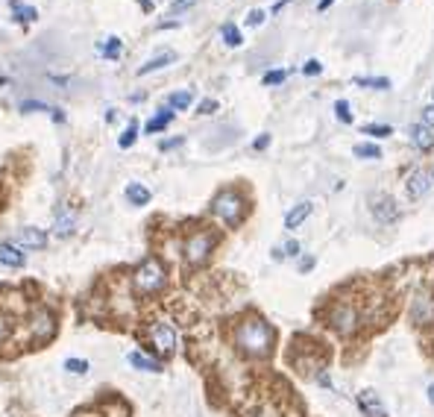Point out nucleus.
I'll list each match as a JSON object with an SVG mask.
<instances>
[{"label":"nucleus","mask_w":434,"mask_h":417,"mask_svg":"<svg viewBox=\"0 0 434 417\" xmlns=\"http://www.w3.org/2000/svg\"><path fill=\"white\" fill-rule=\"evenodd\" d=\"M12 6H15V21H27V24H33L35 18H39V15H35V9L33 6H21V0H12Z\"/></svg>","instance_id":"obj_23"},{"label":"nucleus","mask_w":434,"mask_h":417,"mask_svg":"<svg viewBox=\"0 0 434 417\" xmlns=\"http://www.w3.org/2000/svg\"><path fill=\"white\" fill-rule=\"evenodd\" d=\"M191 103H194V91L191 89H182V91L168 94V106L170 109H188Z\"/></svg>","instance_id":"obj_20"},{"label":"nucleus","mask_w":434,"mask_h":417,"mask_svg":"<svg viewBox=\"0 0 434 417\" xmlns=\"http://www.w3.org/2000/svg\"><path fill=\"white\" fill-rule=\"evenodd\" d=\"M147 335H150V344L162 353V355H173V353H177L179 335H177V326H173L170 321H156L150 329H147Z\"/></svg>","instance_id":"obj_7"},{"label":"nucleus","mask_w":434,"mask_h":417,"mask_svg":"<svg viewBox=\"0 0 434 417\" xmlns=\"http://www.w3.org/2000/svg\"><path fill=\"white\" fill-rule=\"evenodd\" d=\"M264 18H267L264 9H253L250 15H246V24H250V27H258V24H264Z\"/></svg>","instance_id":"obj_31"},{"label":"nucleus","mask_w":434,"mask_h":417,"mask_svg":"<svg viewBox=\"0 0 434 417\" xmlns=\"http://www.w3.org/2000/svg\"><path fill=\"white\" fill-rule=\"evenodd\" d=\"M244 197L235 188H223L215 194V200H212V215L220 218L226 227H238L241 224V218H244Z\"/></svg>","instance_id":"obj_3"},{"label":"nucleus","mask_w":434,"mask_h":417,"mask_svg":"<svg viewBox=\"0 0 434 417\" xmlns=\"http://www.w3.org/2000/svg\"><path fill=\"white\" fill-rule=\"evenodd\" d=\"M300 267H302V271H311V267H314V259L308 256V259H302V262H300Z\"/></svg>","instance_id":"obj_41"},{"label":"nucleus","mask_w":434,"mask_h":417,"mask_svg":"<svg viewBox=\"0 0 434 417\" xmlns=\"http://www.w3.org/2000/svg\"><path fill=\"white\" fill-rule=\"evenodd\" d=\"M284 77H288V71H267L264 85H279V82H284Z\"/></svg>","instance_id":"obj_30"},{"label":"nucleus","mask_w":434,"mask_h":417,"mask_svg":"<svg viewBox=\"0 0 434 417\" xmlns=\"http://www.w3.org/2000/svg\"><path fill=\"white\" fill-rule=\"evenodd\" d=\"M170 62H177V53H173V51L159 53V56H153L147 65H141V68H138V77H147V73H153V71H159V68H168Z\"/></svg>","instance_id":"obj_17"},{"label":"nucleus","mask_w":434,"mask_h":417,"mask_svg":"<svg viewBox=\"0 0 434 417\" xmlns=\"http://www.w3.org/2000/svg\"><path fill=\"white\" fill-rule=\"evenodd\" d=\"M141 6L144 9H153V0H141Z\"/></svg>","instance_id":"obj_43"},{"label":"nucleus","mask_w":434,"mask_h":417,"mask_svg":"<svg viewBox=\"0 0 434 417\" xmlns=\"http://www.w3.org/2000/svg\"><path fill=\"white\" fill-rule=\"evenodd\" d=\"M423 124L434 130V106H428V109H426V112H423Z\"/></svg>","instance_id":"obj_39"},{"label":"nucleus","mask_w":434,"mask_h":417,"mask_svg":"<svg viewBox=\"0 0 434 417\" xmlns=\"http://www.w3.org/2000/svg\"><path fill=\"white\" fill-rule=\"evenodd\" d=\"M15 241L21 250H44L47 247V232L39 227H21L15 232Z\"/></svg>","instance_id":"obj_10"},{"label":"nucleus","mask_w":434,"mask_h":417,"mask_svg":"<svg viewBox=\"0 0 434 417\" xmlns=\"http://www.w3.org/2000/svg\"><path fill=\"white\" fill-rule=\"evenodd\" d=\"M334 115H338L341 124H352V112H350V103H346V100L334 103Z\"/></svg>","instance_id":"obj_27"},{"label":"nucleus","mask_w":434,"mask_h":417,"mask_svg":"<svg viewBox=\"0 0 434 417\" xmlns=\"http://www.w3.org/2000/svg\"><path fill=\"white\" fill-rule=\"evenodd\" d=\"M267 144H270V136H258V139L253 141V147H255V150H264Z\"/></svg>","instance_id":"obj_40"},{"label":"nucleus","mask_w":434,"mask_h":417,"mask_svg":"<svg viewBox=\"0 0 434 417\" xmlns=\"http://www.w3.org/2000/svg\"><path fill=\"white\" fill-rule=\"evenodd\" d=\"M77 229V212H73L71 206H56V212H53V236L56 238H68L71 232Z\"/></svg>","instance_id":"obj_8"},{"label":"nucleus","mask_w":434,"mask_h":417,"mask_svg":"<svg viewBox=\"0 0 434 417\" xmlns=\"http://www.w3.org/2000/svg\"><path fill=\"white\" fill-rule=\"evenodd\" d=\"M408 136H411L417 150H431L434 147V130L426 127V124H414L411 130H408Z\"/></svg>","instance_id":"obj_14"},{"label":"nucleus","mask_w":434,"mask_h":417,"mask_svg":"<svg viewBox=\"0 0 434 417\" xmlns=\"http://www.w3.org/2000/svg\"><path fill=\"white\" fill-rule=\"evenodd\" d=\"M332 3H334V0H320V6H317V9H320V12H323V9H329Z\"/></svg>","instance_id":"obj_42"},{"label":"nucleus","mask_w":434,"mask_h":417,"mask_svg":"<svg viewBox=\"0 0 434 417\" xmlns=\"http://www.w3.org/2000/svg\"><path fill=\"white\" fill-rule=\"evenodd\" d=\"M170 121H173V109H159L156 112V118H150L147 121V132H162V130H168L170 127Z\"/></svg>","instance_id":"obj_19"},{"label":"nucleus","mask_w":434,"mask_h":417,"mask_svg":"<svg viewBox=\"0 0 434 417\" xmlns=\"http://www.w3.org/2000/svg\"><path fill=\"white\" fill-rule=\"evenodd\" d=\"M431 97H434V94H431Z\"/></svg>","instance_id":"obj_45"},{"label":"nucleus","mask_w":434,"mask_h":417,"mask_svg":"<svg viewBox=\"0 0 434 417\" xmlns=\"http://www.w3.org/2000/svg\"><path fill=\"white\" fill-rule=\"evenodd\" d=\"M21 109H24V112H47V109H51V106H44V103H35V100H24V103H21Z\"/></svg>","instance_id":"obj_33"},{"label":"nucleus","mask_w":434,"mask_h":417,"mask_svg":"<svg viewBox=\"0 0 434 417\" xmlns=\"http://www.w3.org/2000/svg\"><path fill=\"white\" fill-rule=\"evenodd\" d=\"M150 197H153L150 188L141 186V182H129V186H127V200L132 206H147V203H150Z\"/></svg>","instance_id":"obj_18"},{"label":"nucleus","mask_w":434,"mask_h":417,"mask_svg":"<svg viewBox=\"0 0 434 417\" xmlns=\"http://www.w3.org/2000/svg\"><path fill=\"white\" fill-rule=\"evenodd\" d=\"M428 400H431V402H434V385H431V388H428Z\"/></svg>","instance_id":"obj_44"},{"label":"nucleus","mask_w":434,"mask_h":417,"mask_svg":"<svg viewBox=\"0 0 434 417\" xmlns=\"http://www.w3.org/2000/svg\"><path fill=\"white\" fill-rule=\"evenodd\" d=\"M9 335H12V326L6 321V314H0V344H6Z\"/></svg>","instance_id":"obj_32"},{"label":"nucleus","mask_w":434,"mask_h":417,"mask_svg":"<svg viewBox=\"0 0 434 417\" xmlns=\"http://www.w3.org/2000/svg\"><path fill=\"white\" fill-rule=\"evenodd\" d=\"M182 139H168V141H159V150H173V147H179Z\"/></svg>","instance_id":"obj_38"},{"label":"nucleus","mask_w":434,"mask_h":417,"mask_svg":"<svg viewBox=\"0 0 434 417\" xmlns=\"http://www.w3.org/2000/svg\"><path fill=\"white\" fill-rule=\"evenodd\" d=\"M311 215V203H296L288 215H284V229H296V227H302L305 224V218Z\"/></svg>","instance_id":"obj_16"},{"label":"nucleus","mask_w":434,"mask_h":417,"mask_svg":"<svg viewBox=\"0 0 434 417\" xmlns=\"http://www.w3.org/2000/svg\"><path fill=\"white\" fill-rule=\"evenodd\" d=\"M355 156H361V159H379L381 150L376 144H355Z\"/></svg>","instance_id":"obj_26"},{"label":"nucleus","mask_w":434,"mask_h":417,"mask_svg":"<svg viewBox=\"0 0 434 417\" xmlns=\"http://www.w3.org/2000/svg\"><path fill=\"white\" fill-rule=\"evenodd\" d=\"M373 215H376V220H381V224H393V220L399 218V208H396V203L390 197H376Z\"/></svg>","instance_id":"obj_12"},{"label":"nucleus","mask_w":434,"mask_h":417,"mask_svg":"<svg viewBox=\"0 0 434 417\" xmlns=\"http://www.w3.org/2000/svg\"><path fill=\"white\" fill-rule=\"evenodd\" d=\"M24 262H27V256H24V250L18 247V244H9V241L0 244V265H6V267H24Z\"/></svg>","instance_id":"obj_13"},{"label":"nucleus","mask_w":434,"mask_h":417,"mask_svg":"<svg viewBox=\"0 0 434 417\" xmlns=\"http://www.w3.org/2000/svg\"><path fill=\"white\" fill-rule=\"evenodd\" d=\"M168 285V267L159 256H147V259L132 271V291L138 297H156Z\"/></svg>","instance_id":"obj_2"},{"label":"nucleus","mask_w":434,"mask_h":417,"mask_svg":"<svg viewBox=\"0 0 434 417\" xmlns=\"http://www.w3.org/2000/svg\"><path fill=\"white\" fill-rule=\"evenodd\" d=\"M120 51H123V44H120V39H115V35H111V39L103 44V56L106 59H118Z\"/></svg>","instance_id":"obj_25"},{"label":"nucleus","mask_w":434,"mask_h":417,"mask_svg":"<svg viewBox=\"0 0 434 417\" xmlns=\"http://www.w3.org/2000/svg\"><path fill=\"white\" fill-rule=\"evenodd\" d=\"M364 132H367V136H373V139H388L393 130H390V127H384V124H367Z\"/></svg>","instance_id":"obj_28"},{"label":"nucleus","mask_w":434,"mask_h":417,"mask_svg":"<svg viewBox=\"0 0 434 417\" xmlns=\"http://www.w3.org/2000/svg\"><path fill=\"white\" fill-rule=\"evenodd\" d=\"M129 364L135 367V371H144V373H159V371H162V364H159L153 355L141 353V350H132L129 353Z\"/></svg>","instance_id":"obj_15"},{"label":"nucleus","mask_w":434,"mask_h":417,"mask_svg":"<svg viewBox=\"0 0 434 417\" xmlns=\"http://www.w3.org/2000/svg\"><path fill=\"white\" fill-rule=\"evenodd\" d=\"M220 35H223V42H226L229 47H238L244 39H241V30L235 27V24H223L220 27Z\"/></svg>","instance_id":"obj_21"},{"label":"nucleus","mask_w":434,"mask_h":417,"mask_svg":"<svg viewBox=\"0 0 434 417\" xmlns=\"http://www.w3.org/2000/svg\"><path fill=\"white\" fill-rule=\"evenodd\" d=\"M355 82L361 85V89H379V91L390 89V80H384V77H358Z\"/></svg>","instance_id":"obj_22"},{"label":"nucleus","mask_w":434,"mask_h":417,"mask_svg":"<svg viewBox=\"0 0 434 417\" xmlns=\"http://www.w3.org/2000/svg\"><path fill=\"white\" fill-rule=\"evenodd\" d=\"M197 3V0H177V3H173L170 6V12H173V15H179V12H185V9H191Z\"/></svg>","instance_id":"obj_35"},{"label":"nucleus","mask_w":434,"mask_h":417,"mask_svg":"<svg viewBox=\"0 0 434 417\" xmlns=\"http://www.w3.org/2000/svg\"><path fill=\"white\" fill-rule=\"evenodd\" d=\"M27 335H30V341H35V344L53 338L56 335V314H53V309H47V305H35L33 314H30V321H27Z\"/></svg>","instance_id":"obj_5"},{"label":"nucleus","mask_w":434,"mask_h":417,"mask_svg":"<svg viewBox=\"0 0 434 417\" xmlns=\"http://www.w3.org/2000/svg\"><path fill=\"white\" fill-rule=\"evenodd\" d=\"M197 112H200V115H215L217 112V100H203Z\"/></svg>","instance_id":"obj_34"},{"label":"nucleus","mask_w":434,"mask_h":417,"mask_svg":"<svg viewBox=\"0 0 434 417\" xmlns=\"http://www.w3.org/2000/svg\"><path fill=\"white\" fill-rule=\"evenodd\" d=\"M65 367H68V373H77V376L89 373V362H85V359H68Z\"/></svg>","instance_id":"obj_29"},{"label":"nucleus","mask_w":434,"mask_h":417,"mask_svg":"<svg viewBox=\"0 0 434 417\" xmlns=\"http://www.w3.org/2000/svg\"><path fill=\"white\" fill-rule=\"evenodd\" d=\"M282 256H300V244H296V241H288V244L282 247Z\"/></svg>","instance_id":"obj_37"},{"label":"nucleus","mask_w":434,"mask_h":417,"mask_svg":"<svg viewBox=\"0 0 434 417\" xmlns=\"http://www.w3.org/2000/svg\"><path fill=\"white\" fill-rule=\"evenodd\" d=\"M358 406H361L364 417H388V409L381 406L376 391H361V394H358Z\"/></svg>","instance_id":"obj_11"},{"label":"nucleus","mask_w":434,"mask_h":417,"mask_svg":"<svg viewBox=\"0 0 434 417\" xmlns=\"http://www.w3.org/2000/svg\"><path fill=\"white\" fill-rule=\"evenodd\" d=\"M215 244H217L215 232H208V229L191 232V236L185 238V244H182V259H185V265H191V267L206 265L208 256H212V250H215Z\"/></svg>","instance_id":"obj_4"},{"label":"nucleus","mask_w":434,"mask_h":417,"mask_svg":"<svg viewBox=\"0 0 434 417\" xmlns=\"http://www.w3.org/2000/svg\"><path fill=\"white\" fill-rule=\"evenodd\" d=\"M135 139H138V124L132 121V124H129L127 130H123V136L118 139V144L123 147V150H127V147H132V144H135Z\"/></svg>","instance_id":"obj_24"},{"label":"nucleus","mask_w":434,"mask_h":417,"mask_svg":"<svg viewBox=\"0 0 434 417\" xmlns=\"http://www.w3.org/2000/svg\"><path fill=\"white\" fill-rule=\"evenodd\" d=\"M320 71H323V65H320L317 59H311V62H308V65L302 68V73H308V77H314V73H320Z\"/></svg>","instance_id":"obj_36"},{"label":"nucleus","mask_w":434,"mask_h":417,"mask_svg":"<svg viewBox=\"0 0 434 417\" xmlns=\"http://www.w3.org/2000/svg\"><path fill=\"white\" fill-rule=\"evenodd\" d=\"M431 186H434V174H431V170H426V168H419V170H414V174L408 177L405 191H408V197H411V200H419V197H426Z\"/></svg>","instance_id":"obj_9"},{"label":"nucleus","mask_w":434,"mask_h":417,"mask_svg":"<svg viewBox=\"0 0 434 417\" xmlns=\"http://www.w3.org/2000/svg\"><path fill=\"white\" fill-rule=\"evenodd\" d=\"M329 326H332L338 335L350 338V335L358 332V326H361V314H358L355 305H350V303H338V305H334V309L329 312Z\"/></svg>","instance_id":"obj_6"},{"label":"nucleus","mask_w":434,"mask_h":417,"mask_svg":"<svg viewBox=\"0 0 434 417\" xmlns=\"http://www.w3.org/2000/svg\"><path fill=\"white\" fill-rule=\"evenodd\" d=\"M273 341H276V332L262 317H246L235 326V347L250 359H267L273 353Z\"/></svg>","instance_id":"obj_1"}]
</instances>
